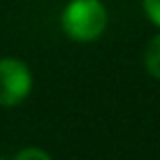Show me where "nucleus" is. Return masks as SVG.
<instances>
[{
  "label": "nucleus",
  "mask_w": 160,
  "mask_h": 160,
  "mask_svg": "<svg viewBox=\"0 0 160 160\" xmlns=\"http://www.w3.org/2000/svg\"><path fill=\"white\" fill-rule=\"evenodd\" d=\"M11 160H53L44 149H40V147H24V149H20Z\"/></svg>",
  "instance_id": "nucleus-4"
},
{
  "label": "nucleus",
  "mask_w": 160,
  "mask_h": 160,
  "mask_svg": "<svg viewBox=\"0 0 160 160\" xmlns=\"http://www.w3.org/2000/svg\"><path fill=\"white\" fill-rule=\"evenodd\" d=\"M0 160H11V158H7V156H0Z\"/></svg>",
  "instance_id": "nucleus-6"
},
{
  "label": "nucleus",
  "mask_w": 160,
  "mask_h": 160,
  "mask_svg": "<svg viewBox=\"0 0 160 160\" xmlns=\"http://www.w3.org/2000/svg\"><path fill=\"white\" fill-rule=\"evenodd\" d=\"M110 22V13L101 0H70L59 16L62 31L77 44L99 40Z\"/></svg>",
  "instance_id": "nucleus-1"
},
{
  "label": "nucleus",
  "mask_w": 160,
  "mask_h": 160,
  "mask_svg": "<svg viewBox=\"0 0 160 160\" xmlns=\"http://www.w3.org/2000/svg\"><path fill=\"white\" fill-rule=\"evenodd\" d=\"M33 90V72L18 57L0 59V108H16Z\"/></svg>",
  "instance_id": "nucleus-2"
},
{
  "label": "nucleus",
  "mask_w": 160,
  "mask_h": 160,
  "mask_svg": "<svg viewBox=\"0 0 160 160\" xmlns=\"http://www.w3.org/2000/svg\"><path fill=\"white\" fill-rule=\"evenodd\" d=\"M142 64H145V70L151 79L160 81V33L151 38V42L147 44L145 48V55H142Z\"/></svg>",
  "instance_id": "nucleus-3"
},
{
  "label": "nucleus",
  "mask_w": 160,
  "mask_h": 160,
  "mask_svg": "<svg viewBox=\"0 0 160 160\" xmlns=\"http://www.w3.org/2000/svg\"><path fill=\"white\" fill-rule=\"evenodd\" d=\"M142 11L147 20L160 29V0H142Z\"/></svg>",
  "instance_id": "nucleus-5"
}]
</instances>
